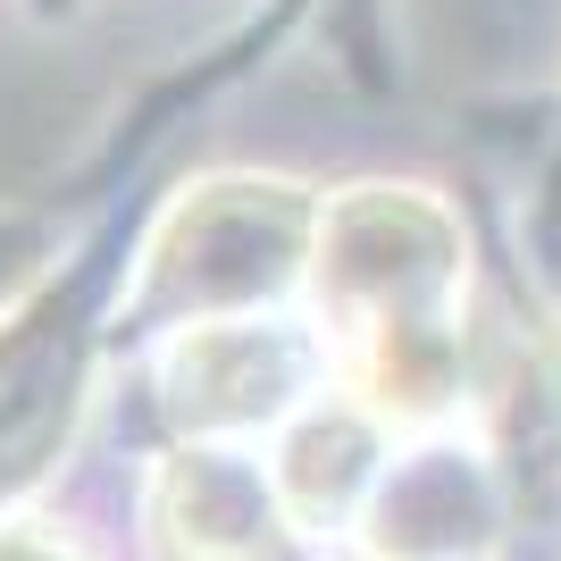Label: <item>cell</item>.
<instances>
[{"label":"cell","mask_w":561,"mask_h":561,"mask_svg":"<svg viewBox=\"0 0 561 561\" xmlns=\"http://www.w3.org/2000/svg\"><path fill=\"white\" fill-rule=\"evenodd\" d=\"M494 537V486L469 445H420L386 469L369 512L377 561H478Z\"/></svg>","instance_id":"6"},{"label":"cell","mask_w":561,"mask_h":561,"mask_svg":"<svg viewBox=\"0 0 561 561\" xmlns=\"http://www.w3.org/2000/svg\"><path fill=\"white\" fill-rule=\"evenodd\" d=\"M369 561H377V553H369Z\"/></svg>","instance_id":"9"},{"label":"cell","mask_w":561,"mask_h":561,"mask_svg":"<svg viewBox=\"0 0 561 561\" xmlns=\"http://www.w3.org/2000/svg\"><path fill=\"white\" fill-rule=\"evenodd\" d=\"M0 561H76V545L43 519H0Z\"/></svg>","instance_id":"8"},{"label":"cell","mask_w":561,"mask_h":561,"mask_svg":"<svg viewBox=\"0 0 561 561\" xmlns=\"http://www.w3.org/2000/svg\"><path fill=\"white\" fill-rule=\"evenodd\" d=\"M328 369V335L243 310V319H202L176 328L160 352V411L185 427L193 445L218 436H252V427H285L319 394Z\"/></svg>","instance_id":"3"},{"label":"cell","mask_w":561,"mask_h":561,"mask_svg":"<svg viewBox=\"0 0 561 561\" xmlns=\"http://www.w3.org/2000/svg\"><path fill=\"white\" fill-rule=\"evenodd\" d=\"M469 227L427 185H344L310 234V285L319 328L335 344H369L394 328H445L461 319Z\"/></svg>","instance_id":"1"},{"label":"cell","mask_w":561,"mask_h":561,"mask_svg":"<svg viewBox=\"0 0 561 561\" xmlns=\"http://www.w3.org/2000/svg\"><path fill=\"white\" fill-rule=\"evenodd\" d=\"M68 394H76V335H59L50 319H25L0 344V478L25 469V453L50 436Z\"/></svg>","instance_id":"7"},{"label":"cell","mask_w":561,"mask_h":561,"mask_svg":"<svg viewBox=\"0 0 561 561\" xmlns=\"http://www.w3.org/2000/svg\"><path fill=\"white\" fill-rule=\"evenodd\" d=\"M142 528H151V553L160 561H277L294 519L277 503V478L252 453L185 445L151 469Z\"/></svg>","instance_id":"4"},{"label":"cell","mask_w":561,"mask_h":561,"mask_svg":"<svg viewBox=\"0 0 561 561\" xmlns=\"http://www.w3.org/2000/svg\"><path fill=\"white\" fill-rule=\"evenodd\" d=\"M319 234L294 185L277 176H210L160 218L151 252L135 277V310L168 328H202V319H243V310L277 302L302 277V252Z\"/></svg>","instance_id":"2"},{"label":"cell","mask_w":561,"mask_h":561,"mask_svg":"<svg viewBox=\"0 0 561 561\" xmlns=\"http://www.w3.org/2000/svg\"><path fill=\"white\" fill-rule=\"evenodd\" d=\"M386 436H394V427L377 420L352 386H319V394L285 420L277 461H268L285 519H294V528H344L360 503H377L386 469H394Z\"/></svg>","instance_id":"5"}]
</instances>
